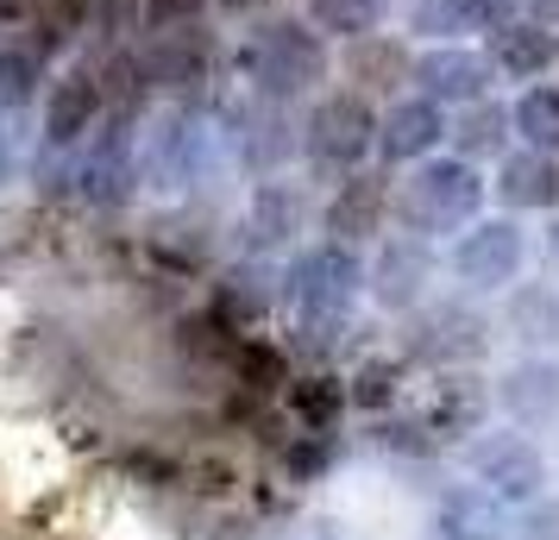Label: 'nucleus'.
Wrapping results in <instances>:
<instances>
[{"mask_svg": "<svg viewBox=\"0 0 559 540\" xmlns=\"http://www.w3.org/2000/svg\"><path fill=\"white\" fill-rule=\"evenodd\" d=\"M509 503H497L490 490L472 484H447L440 490V509H433V535L440 540H509Z\"/></svg>", "mask_w": 559, "mask_h": 540, "instance_id": "obj_13", "label": "nucleus"}, {"mask_svg": "<svg viewBox=\"0 0 559 540\" xmlns=\"http://www.w3.org/2000/svg\"><path fill=\"white\" fill-rule=\"evenodd\" d=\"M102 76H88V70H70V76L51 88V101H45V132H51V145H76L82 132L102 120Z\"/></svg>", "mask_w": 559, "mask_h": 540, "instance_id": "obj_20", "label": "nucleus"}, {"mask_svg": "<svg viewBox=\"0 0 559 540\" xmlns=\"http://www.w3.org/2000/svg\"><path fill=\"white\" fill-rule=\"evenodd\" d=\"M353 384H358L353 403H365V409H383V403L396 396V364H365Z\"/></svg>", "mask_w": 559, "mask_h": 540, "instance_id": "obj_32", "label": "nucleus"}, {"mask_svg": "<svg viewBox=\"0 0 559 540\" xmlns=\"http://www.w3.org/2000/svg\"><path fill=\"white\" fill-rule=\"evenodd\" d=\"M145 76L157 88H195L207 82V32L189 20V26H157V38L145 45Z\"/></svg>", "mask_w": 559, "mask_h": 540, "instance_id": "obj_18", "label": "nucleus"}, {"mask_svg": "<svg viewBox=\"0 0 559 540\" xmlns=\"http://www.w3.org/2000/svg\"><path fill=\"white\" fill-rule=\"evenodd\" d=\"M490 396H497L509 428L547 434L559 421V359L554 352H522L515 364H503V377L490 384Z\"/></svg>", "mask_w": 559, "mask_h": 540, "instance_id": "obj_8", "label": "nucleus"}, {"mask_svg": "<svg viewBox=\"0 0 559 540\" xmlns=\"http://www.w3.org/2000/svg\"><path fill=\"white\" fill-rule=\"evenodd\" d=\"M38 82V51H7L0 57V101H26Z\"/></svg>", "mask_w": 559, "mask_h": 540, "instance_id": "obj_31", "label": "nucleus"}, {"mask_svg": "<svg viewBox=\"0 0 559 540\" xmlns=\"http://www.w3.org/2000/svg\"><path fill=\"white\" fill-rule=\"evenodd\" d=\"M484 195H490V182L478 177V164H465V157H421L403 182H396V227L403 232H421V239H447V232H465L472 220H484Z\"/></svg>", "mask_w": 559, "mask_h": 540, "instance_id": "obj_1", "label": "nucleus"}, {"mask_svg": "<svg viewBox=\"0 0 559 540\" xmlns=\"http://www.w3.org/2000/svg\"><path fill=\"white\" fill-rule=\"evenodd\" d=\"M346 76L358 82V95H403V82H415V57L403 38H353L346 45Z\"/></svg>", "mask_w": 559, "mask_h": 540, "instance_id": "obj_19", "label": "nucleus"}, {"mask_svg": "<svg viewBox=\"0 0 559 540\" xmlns=\"http://www.w3.org/2000/svg\"><path fill=\"white\" fill-rule=\"evenodd\" d=\"M390 13V0H308V26L328 32V38H371Z\"/></svg>", "mask_w": 559, "mask_h": 540, "instance_id": "obj_23", "label": "nucleus"}, {"mask_svg": "<svg viewBox=\"0 0 559 540\" xmlns=\"http://www.w3.org/2000/svg\"><path fill=\"white\" fill-rule=\"evenodd\" d=\"M233 364H239V384H246V389L289 384V377H283V359L271 352V346H258V339H239V346H233Z\"/></svg>", "mask_w": 559, "mask_h": 540, "instance_id": "obj_28", "label": "nucleus"}, {"mask_svg": "<svg viewBox=\"0 0 559 540\" xmlns=\"http://www.w3.org/2000/svg\"><path fill=\"white\" fill-rule=\"evenodd\" d=\"M490 82H497V63L472 45H433V51L415 57V88L440 107H472L490 95Z\"/></svg>", "mask_w": 559, "mask_h": 540, "instance_id": "obj_10", "label": "nucleus"}, {"mask_svg": "<svg viewBox=\"0 0 559 540\" xmlns=\"http://www.w3.org/2000/svg\"><path fill=\"white\" fill-rule=\"evenodd\" d=\"M447 132H453V120H447L440 101H428V95H396L390 113L378 120V152H383V164H421V157H433L447 145Z\"/></svg>", "mask_w": 559, "mask_h": 540, "instance_id": "obj_11", "label": "nucleus"}, {"mask_svg": "<svg viewBox=\"0 0 559 540\" xmlns=\"http://www.w3.org/2000/svg\"><path fill=\"white\" fill-rule=\"evenodd\" d=\"M453 152L465 157V164H484V157H503L509 139H515V113H509L503 101H472V107H453Z\"/></svg>", "mask_w": 559, "mask_h": 540, "instance_id": "obj_21", "label": "nucleus"}, {"mask_svg": "<svg viewBox=\"0 0 559 540\" xmlns=\"http://www.w3.org/2000/svg\"><path fill=\"white\" fill-rule=\"evenodd\" d=\"M490 195L509 207V214H528V207H547L559 214V157L547 152H503L497 157V182H490Z\"/></svg>", "mask_w": 559, "mask_h": 540, "instance_id": "obj_14", "label": "nucleus"}, {"mask_svg": "<svg viewBox=\"0 0 559 540\" xmlns=\"http://www.w3.org/2000/svg\"><path fill=\"white\" fill-rule=\"evenodd\" d=\"M296 220H302V195H296V189H283V182H264V189H258V202H252L258 239H264V245H271V239H289Z\"/></svg>", "mask_w": 559, "mask_h": 540, "instance_id": "obj_24", "label": "nucleus"}, {"mask_svg": "<svg viewBox=\"0 0 559 540\" xmlns=\"http://www.w3.org/2000/svg\"><path fill=\"white\" fill-rule=\"evenodd\" d=\"M528 7V20H540V26H559V0H522Z\"/></svg>", "mask_w": 559, "mask_h": 540, "instance_id": "obj_35", "label": "nucleus"}, {"mask_svg": "<svg viewBox=\"0 0 559 540\" xmlns=\"http://www.w3.org/2000/svg\"><path fill=\"white\" fill-rule=\"evenodd\" d=\"M554 51L559 45L540 20H503L497 32H484V57L497 63L503 82H540L554 70Z\"/></svg>", "mask_w": 559, "mask_h": 540, "instance_id": "obj_16", "label": "nucleus"}, {"mask_svg": "<svg viewBox=\"0 0 559 540\" xmlns=\"http://www.w3.org/2000/svg\"><path fill=\"white\" fill-rule=\"evenodd\" d=\"M497 327H503L509 346L522 352H559V284H515L503 289V309H497Z\"/></svg>", "mask_w": 559, "mask_h": 540, "instance_id": "obj_12", "label": "nucleus"}, {"mask_svg": "<svg viewBox=\"0 0 559 540\" xmlns=\"http://www.w3.org/2000/svg\"><path fill=\"white\" fill-rule=\"evenodd\" d=\"M465 471H472L497 503H509V509H522V503H534V496L554 490V459H547V446H540L528 428H484V434L465 446Z\"/></svg>", "mask_w": 559, "mask_h": 540, "instance_id": "obj_2", "label": "nucleus"}, {"mask_svg": "<svg viewBox=\"0 0 559 540\" xmlns=\"http://www.w3.org/2000/svg\"><path fill=\"white\" fill-rule=\"evenodd\" d=\"M145 82H152V76H145V57H127V51H120V57L102 70V101H114V113L127 120L132 107L145 101Z\"/></svg>", "mask_w": 559, "mask_h": 540, "instance_id": "obj_26", "label": "nucleus"}, {"mask_svg": "<svg viewBox=\"0 0 559 540\" xmlns=\"http://www.w3.org/2000/svg\"><path fill=\"white\" fill-rule=\"evenodd\" d=\"M82 26V0H45L38 7V57L57 51V45H70Z\"/></svg>", "mask_w": 559, "mask_h": 540, "instance_id": "obj_29", "label": "nucleus"}, {"mask_svg": "<svg viewBox=\"0 0 559 540\" xmlns=\"http://www.w3.org/2000/svg\"><path fill=\"white\" fill-rule=\"evenodd\" d=\"M390 202H396L390 182L371 177V170H353V177L340 182V195L328 202V232L340 239V245H365V239H378Z\"/></svg>", "mask_w": 559, "mask_h": 540, "instance_id": "obj_15", "label": "nucleus"}, {"mask_svg": "<svg viewBox=\"0 0 559 540\" xmlns=\"http://www.w3.org/2000/svg\"><path fill=\"white\" fill-rule=\"evenodd\" d=\"M522 264H528V232L522 220H472V227L453 239V252H447V271H453V284L465 296H503L515 277H522Z\"/></svg>", "mask_w": 559, "mask_h": 540, "instance_id": "obj_5", "label": "nucleus"}, {"mask_svg": "<svg viewBox=\"0 0 559 540\" xmlns=\"http://www.w3.org/2000/svg\"><path fill=\"white\" fill-rule=\"evenodd\" d=\"M371 284V271L358 264L353 245H340V239H328V245H308L296 264H289V309L302 314L308 327H340L346 314H353L358 289Z\"/></svg>", "mask_w": 559, "mask_h": 540, "instance_id": "obj_4", "label": "nucleus"}, {"mask_svg": "<svg viewBox=\"0 0 559 540\" xmlns=\"http://www.w3.org/2000/svg\"><path fill=\"white\" fill-rule=\"evenodd\" d=\"M554 478H559V453H554Z\"/></svg>", "mask_w": 559, "mask_h": 540, "instance_id": "obj_38", "label": "nucleus"}, {"mask_svg": "<svg viewBox=\"0 0 559 540\" xmlns=\"http://www.w3.org/2000/svg\"><path fill=\"white\" fill-rule=\"evenodd\" d=\"M221 7H233V13H246V7H264V0H221Z\"/></svg>", "mask_w": 559, "mask_h": 540, "instance_id": "obj_37", "label": "nucleus"}, {"mask_svg": "<svg viewBox=\"0 0 559 540\" xmlns=\"http://www.w3.org/2000/svg\"><path fill=\"white\" fill-rule=\"evenodd\" d=\"M509 113H515V139H522L528 152L559 157V88L554 82H528L522 101L509 107Z\"/></svg>", "mask_w": 559, "mask_h": 540, "instance_id": "obj_22", "label": "nucleus"}, {"mask_svg": "<svg viewBox=\"0 0 559 540\" xmlns=\"http://www.w3.org/2000/svg\"><path fill=\"white\" fill-rule=\"evenodd\" d=\"M433 271H440V257H433V239H421V232H403V227H396V239H383L378 264H371V296H378L390 314L421 309V302H428Z\"/></svg>", "mask_w": 559, "mask_h": 540, "instance_id": "obj_9", "label": "nucleus"}, {"mask_svg": "<svg viewBox=\"0 0 559 540\" xmlns=\"http://www.w3.org/2000/svg\"><path fill=\"white\" fill-rule=\"evenodd\" d=\"M302 152H308V164L353 177L358 164L378 152V113H371V95H358V88L321 95L314 113H308V127H302Z\"/></svg>", "mask_w": 559, "mask_h": 540, "instance_id": "obj_6", "label": "nucleus"}, {"mask_svg": "<svg viewBox=\"0 0 559 540\" xmlns=\"http://www.w3.org/2000/svg\"><path fill=\"white\" fill-rule=\"evenodd\" d=\"M45 0H0V20H32Z\"/></svg>", "mask_w": 559, "mask_h": 540, "instance_id": "obj_36", "label": "nucleus"}, {"mask_svg": "<svg viewBox=\"0 0 559 540\" xmlns=\"http://www.w3.org/2000/svg\"><path fill=\"white\" fill-rule=\"evenodd\" d=\"M289 403H296V415L314 434H328L333 421H340V409H346V389L333 384V377H302V384L289 389Z\"/></svg>", "mask_w": 559, "mask_h": 540, "instance_id": "obj_25", "label": "nucleus"}, {"mask_svg": "<svg viewBox=\"0 0 559 540\" xmlns=\"http://www.w3.org/2000/svg\"><path fill=\"white\" fill-rule=\"evenodd\" d=\"M490 334H497V321L459 296V302H433V309L415 314L408 352L421 364H440V371H465V364L490 359Z\"/></svg>", "mask_w": 559, "mask_h": 540, "instance_id": "obj_7", "label": "nucleus"}, {"mask_svg": "<svg viewBox=\"0 0 559 540\" xmlns=\"http://www.w3.org/2000/svg\"><path fill=\"white\" fill-rule=\"evenodd\" d=\"M509 0H408V32L428 45H459L465 32H497Z\"/></svg>", "mask_w": 559, "mask_h": 540, "instance_id": "obj_17", "label": "nucleus"}, {"mask_svg": "<svg viewBox=\"0 0 559 540\" xmlns=\"http://www.w3.org/2000/svg\"><path fill=\"white\" fill-rule=\"evenodd\" d=\"M509 540H559V496H554V490L515 509V521H509Z\"/></svg>", "mask_w": 559, "mask_h": 540, "instance_id": "obj_30", "label": "nucleus"}, {"mask_svg": "<svg viewBox=\"0 0 559 540\" xmlns=\"http://www.w3.org/2000/svg\"><path fill=\"white\" fill-rule=\"evenodd\" d=\"M207 0H145V20L152 26H189V20H202Z\"/></svg>", "mask_w": 559, "mask_h": 540, "instance_id": "obj_33", "label": "nucleus"}, {"mask_svg": "<svg viewBox=\"0 0 559 540\" xmlns=\"http://www.w3.org/2000/svg\"><path fill=\"white\" fill-rule=\"evenodd\" d=\"M540 252H547V277L559 284V214L547 220V232H540Z\"/></svg>", "mask_w": 559, "mask_h": 540, "instance_id": "obj_34", "label": "nucleus"}, {"mask_svg": "<svg viewBox=\"0 0 559 540\" xmlns=\"http://www.w3.org/2000/svg\"><path fill=\"white\" fill-rule=\"evenodd\" d=\"M246 76L264 101H296L308 95L314 82L328 76V45H321V32H308L302 20H271V26L258 32L252 45H246Z\"/></svg>", "mask_w": 559, "mask_h": 540, "instance_id": "obj_3", "label": "nucleus"}, {"mask_svg": "<svg viewBox=\"0 0 559 540\" xmlns=\"http://www.w3.org/2000/svg\"><path fill=\"white\" fill-rule=\"evenodd\" d=\"M484 409H497V396H490V389H472L465 377H453V384L440 389V434H453V428L472 434Z\"/></svg>", "mask_w": 559, "mask_h": 540, "instance_id": "obj_27", "label": "nucleus"}]
</instances>
